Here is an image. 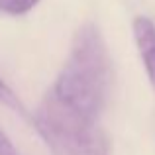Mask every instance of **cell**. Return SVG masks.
Instances as JSON below:
<instances>
[{
  "instance_id": "6",
  "label": "cell",
  "mask_w": 155,
  "mask_h": 155,
  "mask_svg": "<svg viewBox=\"0 0 155 155\" xmlns=\"http://www.w3.org/2000/svg\"><path fill=\"white\" fill-rule=\"evenodd\" d=\"M0 155H20V151L14 147L12 140L0 130Z\"/></svg>"
},
{
  "instance_id": "4",
  "label": "cell",
  "mask_w": 155,
  "mask_h": 155,
  "mask_svg": "<svg viewBox=\"0 0 155 155\" xmlns=\"http://www.w3.org/2000/svg\"><path fill=\"white\" fill-rule=\"evenodd\" d=\"M0 104L8 106L10 110H14L16 114H20V116H24V118H30V114H28L24 102L18 98V94H16V92L2 81V77H0ZM30 120H31V118H30Z\"/></svg>"
},
{
  "instance_id": "5",
  "label": "cell",
  "mask_w": 155,
  "mask_h": 155,
  "mask_svg": "<svg viewBox=\"0 0 155 155\" xmlns=\"http://www.w3.org/2000/svg\"><path fill=\"white\" fill-rule=\"evenodd\" d=\"M41 0H0V12L8 16H24L31 12Z\"/></svg>"
},
{
  "instance_id": "1",
  "label": "cell",
  "mask_w": 155,
  "mask_h": 155,
  "mask_svg": "<svg viewBox=\"0 0 155 155\" xmlns=\"http://www.w3.org/2000/svg\"><path fill=\"white\" fill-rule=\"evenodd\" d=\"M112 59L96 24L77 30L71 51L49 88L61 102L84 116L98 120L112 88Z\"/></svg>"
},
{
  "instance_id": "2",
  "label": "cell",
  "mask_w": 155,
  "mask_h": 155,
  "mask_svg": "<svg viewBox=\"0 0 155 155\" xmlns=\"http://www.w3.org/2000/svg\"><path fill=\"white\" fill-rule=\"evenodd\" d=\"M51 155H110L108 136L98 120L77 112L47 92L31 116Z\"/></svg>"
},
{
  "instance_id": "3",
  "label": "cell",
  "mask_w": 155,
  "mask_h": 155,
  "mask_svg": "<svg viewBox=\"0 0 155 155\" xmlns=\"http://www.w3.org/2000/svg\"><path fill=\"white\" fill-rule=\"evenodd\" d=\"M134 38H136V45L143 61L147 79L155 87V24L145 16H137L134 20Z\"/></svg>"
}]
</instances>
